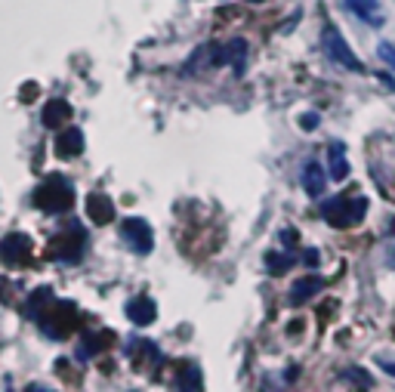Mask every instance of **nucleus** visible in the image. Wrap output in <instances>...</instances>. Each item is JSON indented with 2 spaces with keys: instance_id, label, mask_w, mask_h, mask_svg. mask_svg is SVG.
<instances>
[{
  "instance_id": "2",
  "label": "nucleus",
  "mask_w": 395,
  "mask_h": 392,
  "mask_svg": "<svg viewBox=\"0 0 395 392\" xmlns=\"http://www.w3.org/2000/svg\"><path fill=\"white\" fill-rule=\"evenodd\" d=\"M83 250H87V232L78 220H68L62 222L59 229H56V235L50 238V244H46V257L56 259V263H81Z\"/></svg>"
},
{
  "instance_id": "11",
  "label": "nucleus",
  "mask_w": 395,
  "mask_h": 392,
  "mask_svg": "<svg viewBox=\"0 0 395 392\" xmlns=\"http://www.w3.org/2000/svg\"><path fill=\"white\" fill-rule=\"evenodd\" d=\"M68 120H71V105L65 99H50L43 105V124L50 130H59L68 124Z\"/></svg>"
},
{
  "instance_id": "19",
  "label": "nucleus",
  "mask_w": 395,
  "mask_h": 392,
  "mask_svg": "<svg viewBox=\"0 0 395 392\" xmlns=\"http://www.w3.org/2000/svg\"><path fill=\"white\" fill-rule=\"evenodd\" d=\"M377 56L389 65V68H395V46H392V43H380V46H377Z\"/></svg>"
},
{
  "instance_id": "8",
  "label": "nucleus",
  "mask_w": 395,
  "mask_h": 392,
  "mask_svg": "<svg viewBox=\"0 0 395 392\" xmlns=\"http://www.w3.org/2000/svg\"><path fill=\"white\" fill-rule=\"evenodd\" d=\"M83 152V130L81 127H65L56 136V155L59 158H78Z\"/></svg>"
},
{
  "instance_id": "3",
  "label": "nucleus",
  "mask_w": 395,
  "mask_h": 392,
  "mask_svg": "<svg viewBox=\"0 0 395 392\" xmlns=\"http://www.w3.org/2000/svg\"><path fill=\"white\" fill-rule=\"evenodd\" d=\"M368 213V198L364 195H337L331 201H322V217L334 229H352L359 226Z\"/></svg>"
},
{
  "instance_id": "13",
  "label": "nucleus",
  "mask_w": 395,
  "mask_h": 392,
  "mask_svg": "<svg viewBox=\"0 0 395 392\" xmlns=\"http://www.w3.org/2000/svg\"><path fill=\"white\" fill-rule=\"evenodd\" d=\"M324 185H327V176L322 170V164H315V161H309L303 167V189L312 195V198H322L324 195Z\"/></svg>"
},
{
  "instance_id": "21",
  "label": "nucleus",
  "mask_w": 395,
  "mask_h": 392,
  "mask_svg": "<svg viewBox=\"0 0 395 392\" xmlns=\"http://www.w3.org/2000/svg\"><path fill=\"white\" fill-rule=\"evenodd\" d=\"M299 124H303V130H315L318 127V115H303V118H299Z\"/></svg>"
},
{
  "instance_id": "12",
  "label": "nucleus",
  "mask_w": 395,
  "mask_h": 392,
  "mask_svg": "<svg viewBox=\"0 0 395 392\" xmlns=\"http://www.w3.org/2000/svg\"><path fill=\"white\" fill-rule=\"evenodd\" d=\"M87 213H90V220H93V222L106 226V222L115 220V204H111V201L106 198V195L93 192L90 198H87Z\"/></svg>"
},
{
  "instance_id": "9",
  "label": "nucleus",
  "mask_w": 395,
  "mask_h": 392,
  "mask_svg": "<svg viewBox=\"0 0 395 392\" xmlns=\"http://www.w3.org/2000/svg\"><path fill=\"white\" fill-rule=\"evenodd\" d=\"M346 9H349L352 16H359L361 22H368L371 28H380L383 25L380 0H346Z\"/></svg>"
},
{
  "instance_id": "10",
  "label": "nucleus",
  "mask_w": 395,
  "mask_h": 392,
  "mask_svg": "<svg viewBox=\"0 0 395 392\" xmlns=\"http://www.w3.org/2000/svg\"><path fill=\"white\" fill-rule=\"evenodd\" d=\"M127 319L133 321V324H152L158 319V306L155 300H148V296H136V300H130L127 303Z\"/></svg>"
},
{
  "instance_id": "14",
  "label": "nucleus",
  "mask_w": 395,
  "mask_h": 392,
  "mask_svg": "<svg viewBox=\"0 0 395 392\" xmlns=\"http://www.w3.org/2000/svg\"><path fill=\"white\" fill-rule=\"evenodd\" d=\"M324 287V282L318 275H306V278H299V282L290 287V303L299 306V303H306V300H312V296L318 294Z\"/></svg>"
},
{
  "instance_id": "15",
  "label": "nucleus",
  "mask_w": 395,
  "mask_h": 392,
  "mask_svg": "<svg viewBox=\"0 0 395 392\" xmlns=\"http://www.w3.org/2000/svg\"><path fill=\"white\" fill-rule=\"evenodd\" d=\"M327 161H331L334 180H346V176H349V161H346V145L343 143H331V148H327Z\"/></svg>"
},
{
  "instance_id": "5",
  "label": "nucleus",
  "mask_w": 395,
  "mask_h": 392,
  "mask_svg": "<svg viewBox=\"0 0 395 392\" xmlns=\"http://www.w3.org/2000/svg\"><path fill=\"white\" fill-rule=\"evenodd\" d=\"M120 235H124V241L130 247L136 250V254H148L152 250V244H155V238H152V226H148L145 220H124V226H120Z\"/></svg>"
},
{
  "instance_id": "6",
  "label": "nucleus",
  "mask_w": 395,
  "mask_h": 392,
  "mask_svg": "<svg viewBox=\"0 0 395 392\" xmlns=\"http://www.w3.org/2000/svg\"><path fill=\"white\" fill-rule=\"evenodd\" d=\"M28 257H31V238L22 235V232H13V235H6L0 241V259L6 266L28 263Z\"/></svg>"
},
{
  "instance_id": "16",
  "label": "nucleus",
  "mask_w": 395,
  "mask_h": 392,
  "mask_svg": "<svg viewBox=\"0 0 395 392\" xmlns=\"http://www.w3.org/2000/svg\"><path fill=\"white\" fill-rule=\"evenodd\" d=\"M266 266H269L272 275H281V272H287V269L294 266V257H290V254H284V257H281V254H269L266 257Z\"/></svg>"
},
{
  "instance_id": "22",
  "label": "nucleus",
  "mask_w": 395,
  "mask_h": 392,
  "mask_svg": "<svg viewBox=\"0 0 395 392\" xmlns=\"http://www.w3.org/2000/svg\"><path fill=\"white\" fill-rule=\"evenodd\" d=\"M303 259H306V266H318V254H315V250H309Z\"/></svg>"
},
{
  "instance_id": "24",
  "label": "nucleus",
  "mask_w": 395,
  "mask_h": 392,
  "mask_svg": "<svg viewBox=\"0 0 395 392\" xmlns=\"http://www.w3.org/2000/svg\"><path fill=\"white\" fill-rule=\"evenodd\" d=\"M250 4H257V0H250Z\"/></svg>"
},
{
  "instance_id": "20",
  "label": "nucleus",
  "mask_w": 395,
  "mask_h": 392,
  "mask_svg": "<svg viewBox=\"0 0 395 392\" xmlns=\"http://www.w3.org/2000/svg\"><path fill=\"white\" fill-rule=\"evenodd\" d=\"M364 374H368V371H361V368H349V371H346V377H349V380H359L361 386H374V380L364 377Z\"/></svg>"
},
{
  "instance_id": "18",
  "label": "nucleus",
  "mask_w": 395,
  "mask_h": 392,
  "mask_svg": "<svg viewBox=\"0 0 395 392\" xmlns=\"http://www.w3.org/2000/svg\"><path fill=\"white\" fill-rule=\"evenodd\" d=\"M99 346V337L96 334H90V337H83V343H81V352H78V359H90V356H96V349Z\"/></svg>"
},
{
  "instance_id": "17",
  "label": "nucleus",
  "mask_w": 395,
  "mask_h": 392,
  "mask_svg": "<svg viewBox=\"0 0 395 392\" xmlns=\"http://www.w3.org/2000/svg\"><path fill=\"white\" fill-rule=\"evenodd\" d=\"M176 386H180V389H201V371L185 368L183 377H176Z\"/></svg>"
},
{
  "instance_id": "23",
  "label": "nucleus",
  "mask_w": 395,
  "mask_h": 392,
  "mask_svg": "<svg viewBox=\"0 0 395 392\" xmlns=\"http://www.w3.org/2000/svg\"><path fill=\"white\" fill-rule=\"evenodd\" d=\"M386 257H389V263L395 266V226H392V244H389V254Z\"/></svg>"
},
{
  "instance_id": "4",
  "label": "nucleus",
  "mask_w": 395,
  "mask_h": 392,
  "mask_svg": "<svg viewBox=\"0 0 395 392\" xmlns=\"http://www.w3.org/2000/svg\"><path fill=\"white\" fill-rule=\"evenodd\" d=\"M322 46H324L327 59H334L337 65H343V68H349V71H359V74L364 71V62L349 50V43H346V37L340 34V28H337V25H324Z\"/></svg>"
},
{
  "instance_id": "1",
  "label": "nucleus",
  "mask_w": 395,
  "mask_h": 392,
  "mask_svg": "<svg viewBox=\"0 0 395 392\" xmlns=\"http://www.w3.org/2000/svg\"><path fill=\"white\" fill-rule=\"evenodd\" d=\"M34 207L50 213V217H59V213H68L71 204H74V185L68 182V176L62 173H50L46 180L37 185L34 195H31Z\"/></svg>"
},
{
  "instance_id": "7",
  "label": "nucleus",
  "mask_w": 395,
  "mask_h": 392,
  "mask_svg": "<svg viewBox=\"0 0 395 392\" xmlns=\"http://www.w3.org/2000/svg\"><path fill=\"white\" fill-rule=\"evenodd\" d=\"M244 59H247V41L235 37V41L216 46V53L210 56V65H235V71H244Z\"/></svg>"
}]
</instances>
